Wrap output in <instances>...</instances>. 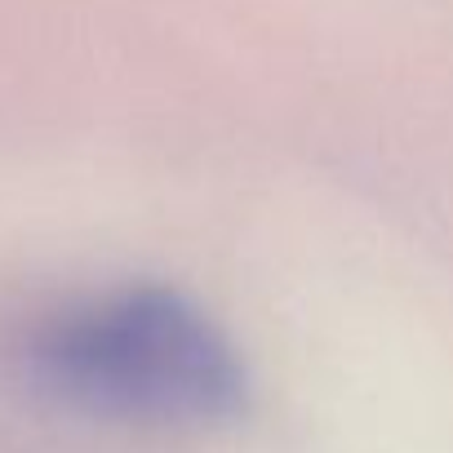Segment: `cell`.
Returning <instances> with one entry per match:
<instances>
[{
	"label": "cell",
	"mask_w": 453,
	"mask_h": 453,
	"mask_svg": "<svg viewBox=\"0 0 453 453\" xmlns=\"http://www.w3.org/2000/svg\"><path fill=\"white\" fill-rule=\"evenodd\" d=\"M14 360L67 413L204 435L254 413V373L226 325L165 280H116L36 311Z\"/></svg>",
	"instance_id": "6da1fadb"
}]
</instances>
